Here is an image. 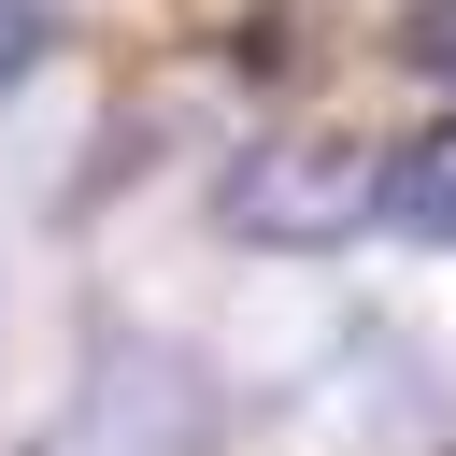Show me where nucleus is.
Instances as JSON below:
<instances>
[{
	"instance_id": "f257e3e1",
	"label": "nucleus",
	"mask_w": 456,
	"mask_h": 456,
	"mask_svg": "<svg viewBox=\"0 0 456 456\" xmlns=\"http://www.w3.org/2000/svg\"><path fill=\"white\" fill-rule=\"evenodd\" d=\"M370 214H385V157L342 142V128H285V142H256V157L228 171V228L271 242V256H328V242L370 228Z\"/></svg>"
},
{
	"instance_id": "f03ea898",
	"label": "nucleus",
	"mask_w": 456,
	"mask_h": 456,
	"mask_svg": "<svg viewBox=\"0 0 456 456\" xmlns=\"http://www.w3.org/2000/svg\"><path fill=\"white\" fill-rule=\"evenodd\" d=\"M200 442H214L200 370H185V356L100 342V385H86V413H71V456H200Z\"/></svg>"
},
{
	"instance_id": "39448f33",
	"label": "nucleus",
	"mask_w": 456,
	"mask_h": 456,
	"mask_svg": "<svg viewBox=\"0 0 456 456\" xmlns=\"http://www.w3.org/2000/svg\"><path fill=\"white\" fill-rule=\"evenodd\" d=\"M57 57V0H0V86H28Z\"/></svg>"
},
{
	"instance_id": "20e7f679",
	"label": "nucleus",
	"mask_w": 456,
	"mask_h": 456,
	"mask_svg": "<svg viewBox=\"0 0 456 456\" xmlns=\"http://www.w3.org/2000/svg\"><path fill=\"white\" fill-rule=\"evenodd\" d=\"M399 57H413V71L456 100V0H413V14H399Z\"/></svg>"
},
{
	"instance_id": "7ed1b4c3",
	"label": "nucleus",
	"mask_w": 456,
	"mask_h": 456,
	"mask_svg": "<svg viewBox=\"0 0 456 456\" xmlns=\"http://www.w3.org/2000/svg\"><path fill=\"white\" fill-rule=\"evenodd\" d=\"M385 228H413V242H456V128H428L413 157H385Z\"/></svg>"
}]
</instances>
